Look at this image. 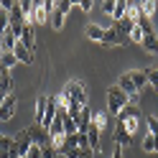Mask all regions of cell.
Masks as SVG:
<instances>
[{"mask_svg": "<svg viewBox=\"0 0 158 158\" xmlns=\"http://www.w3.org/2000/svg\"><path fill=\"white\" fill-rule=\"evenodd\" d=\"M127 105H130V97H127V94H125L117 84H112L110 89H107V112L117 117V115H120Z\"/></svg>", "mask_w": 158, "mask_h": 158, "instance_id": "6da1fadb", "label": "cell"}, {"mask_svg": "<svg viewBox=\"0 0 158 158\" xmlns=\"http://www.w3.org/2000/svg\"><path fill=\"white\" fill-rule=\"evenodd\" d=\"M26 133H28V138H31V143H36V145H48V130H44L38 123L28 125Z\"/></svg>", "mask_w": 158, "mask_h": 158, "instance_id": "7a4b0ae2", "label": "cell"}, {"mask_svg": "<svg viewBox=\"0 0 158 158\" xmlns=\"http://www.w3.org/2000/svg\"><path fill=\"white\" fill-rule=\"evenodd\" d=\"M31 54H36V26H31V23H26L23 26V33H21V38H18Z\"/></svg>", "mask_w": 158, "mask_h": 158, "instance_id": "3957f363", "label": "cell"}, {"mask_svg": "<svg viewBox=\"0 0 158 158\" xmlns=\"http://www.w3.org/2000/svg\"><path fill=\"white\" fill-rule=\"evenodd\" d=\"M0 158H21L18 156V148H15V140L8 135H0Z\"/></svg>", "mask_w": 158, "mask_h": 158, "instance_id": "277c9868", "label": "cell"}, {"mask_svg": "<svg viewBox=\"0 0 158 158\" xmlns=\"http://www.w3.org/2000/svg\"><path fill=\"white\" fill-rule=\"evenodd\" d=\"M117 87H120V89L130 97V105H135V100H138V92L135 89V84H133V79H130V74H120V82H117Z\"/></svg>", "mask_w": 158, "mask_h": 158, "instance_id": "5b68a950", "label": "cell"}, {"mask_svg": "<svg viewBox=\"0 0 158 158\" xmlns=\"http://www.w3.org/2000/svg\"><path fill=\"white\" fill-rule=\"evenodd\" d=\"M123 41H125V38H123L120 31H117V26H115V23H112L110 28H105V38H102V44H105V46H123Z\"/></svg>", "mask_w": 158, "mask_h": 158, "instance_id": "8992f818", "label": "cell"}, {"mask_svg": "<svg viewBox=\"0 0 158 158\" xmlns=\"http://www.w3.org/2000/svg\"><path fill=\"white\" fill-rule=\"evenodd\" d=\"M13 115H15V94H8L5 102L0 105V120L8 123V120H13Z\"/></svg>", "mask_w": 158, "mask_h": 158, "instance_id": "52a82bcc", "label": "cell"}, {"mask_svg": "<svg viewBox=\"0 0 158 158\" xmlns=\"http://www.w3.org/2000/svg\"><path fill=\"white\" fill-rule=\"evenodd\" d=\"M15 148H18V156L21 158H26V153H28V148H31L33 143H31V138H28V133L26 130H21V133H15Z\"/></svg>", "mask_w": 158, "mask_h": 158, "instance_id": "ba28073f", "label": "cell"}, {"mask_svg": "<svg viewBox=\"0 0 158 158\" xmlns=\"http://www.w3.org/2000/svg\"><path fill=\"white\" fill-rule=\"evenodd\" d=\"M13 54H15V59H18L21 64H33V54L28 51V48H26L21 41H18V44L13 46Z\"/></svg>", "mask_w": 158, "mask_h": 158, "instance_id": "9c48e42d", "label": "cell"}, {"mask_svg": "<svg viewBox=\"0 0 158 158\" xmlns=\"http://www.w3.org/2000/svg\"><path fill=\"white\" fill-rule=\"evenodd\" d=\"M133 143V135L125 130V127L117 123V127H115V145H120V148H125V145H130Z\"/></svg>", "mask_w": 158, "mask_h": 158, "instance_id": "30bf717a", "label": "cell"}, {"mask_svg": "<svg viewBox=\"0 0 158 158\" xmlns=\"http://www.w3.org/2000/svg\"><path fill=\"white\" fill-rule=\"evenodd\" d=\"M133 79V84H135V89L138 92H143V87L148 84V77H145V69H133V72H127Z\"/></svg>", "mask_w": 158, "mask_h": 158, "instance_id": "8fae6325", "label": "cell"}, {"mask_svg": "<svg viewBox=\"0 0 158 158\" xmlns=\"http://www.w3.org/2000/svg\"><path fill=\"white\" fill-rule=\"evenodd\" d=\"M143 48H145L151 56H158V36H156V33H145V36H143Z\"/></svg>", "mask_w": 158, "mask_h": 158, "instance_id": "7c38bea8", "label": "cell"}, {"mask_svg": "<svg viewBox=\"0 0 158 158\" xmlns=\"http://www.w3.org/2000/svg\"><path fill=\"white\" fill-rule=\"evenodd\" d=\"M46 105H48V94H38V100H36V107H33L36 123H41V120H44V115H46Z\"/></svg>", "mask_w": 158, "mask_h": 158, "instance_id": "4fadbf2b", "label": "cell"}, {"mask_svg": "<svg viewBox=\"0 0 158 158\" xmlns=\"http://www.w3.org/2000/svg\"><path fill=\"white\" fill-rule=\"evenodd\" d=\"M87 38H89V41H100V44H102V38H105V28H102V26H97V23H89V26H87Z\"/></svg>", "mask_w": 158, "mask_h": 158, "instance_id": "5bb4252c", "label": "cell"}, {"mask_svg": "<svg viewBox=\"0 0 158 158\" xmlns=\"http://www.w3.org/2000/svg\"><path fill=\"white\" fill-rule=\"evenodd\" d=\"M92 125L97 127V130H100V133H105L107 130V112H92Z\"/></svg>", "mask_w": 158, "mask_h": 158, "instance_id": "9a60e30c", "label": "cell"}, {"mask_svg": "<svg viewBox=\"0 0 158 158\" xmlns=\"http://www.w3.org/2000/svg\"><path fill=\"white\" fill-rule=\"evenodd\" d=\"M15 44H18V38H15L10 31H5L3 36H0V48H3V51H13Z\"/></svg>", "mask_w": 158, "mask_h": 158, "instance_id": "2e32d148", "label": "cell"}, {"mask_svg": "<svg viewBox=\"0 0 158 158\" xmlns=\"http://www.w3.org/2000/svg\"><path fill=\"white\" fill-rule=\"evenodd\" d=\"M84 135H87V143H89V148H92V151H97V148H100V130H97L94 125H89V130H87Z\"/></svg>", "mask_w": 158, "mask_h": 158, "instance_id": "e0dca14e", "label": "cell"}, {"mask_svg": "<svg viewBox=\"0 0 158 158\" xmlns=\"http://www.w3.org/2000/svg\"><path fill=\"white\" fill-rule=\"evenodd\" d=\"M135 23H138V21H130L127 15H123L120 21H115V26H117V31H120V33H130L133 28H135Z\"/></svg>", "mask_w": 158, "mask_h": 158, "instance_id": "ac0fdd59", "label": "cell"}, {"mask_svg": "<svg viewBox=\"0 0 158 158\" xmlns=\"http://www.w3.org/2000/svg\"><path fill=\"white\" fill-rule=\"evenodd\" d=\"M140 10H143L145 18H151L158 10V0H140Z\"/></svg>", "mask_w": 158, "mask_h": 158, "instance_id": "d6986e66", "label": "cell"}, {"mask_svg": "<svg viewBox=\"0 0 158 158\" xmlns=\"http://www.w3.org/2000/svg\"><path fill=\"white\" fill-rule=\"evenodd\" d=\"M127 13V0H115V10H112V21H120Z\"/></svg>", "mask_w": 158, "mask_h": 158, "instance_id": "ffe728a7", "label": "cell"}, {"mask_svg": "<svg viewBox=\"0 0 158 158\" xmlns=\"http://www.w3.org/2000/svg\"><path fill=\"white\" fill-rule=\"evenodd\" d=\"M64 23H66V13H61V10L56 8V10L51 13V26L59 31V28H64Z\"/></svg>", "mask_w": 158, "mask_h": 158, "instance_id": "44dd1931", "label": "cell"}, {"mask_svg": "<svg viewBox=\"0 0 158 158\" xmlns=\"http://www.w3.org/2000/svg\"><path fill=\"white\" fill-rule=\"evenodd\" d=\"M0 64L8 66V69H13V66L18 64V59H15V54H13V51H3V54H0Z\"/></svg>", "mask_w": 158, "mask_h": 158, "instance_id": "7402d4cb", "label": "cell"}, {"mask_svg": "<svg viewBox=\"0 0 158 158\" xmlns=\"http://www.w3.org/2000/svg\"><path fill=\"white\" fill-rule=\"evenodd\" d=\"M140 148H143V153H156V138L148 133L145 138H143V143H140Z\"/></svg>", "mask_w": 158, "mask_h": 158, "instance_id": "603a6c76", "label": "cell"}, {"mask_svg": "<svg viewBox=\"0 0 158 158\" xmlns=\"http://www.w3.org/2000/svg\"><path fill=\"white\" fill-rule=\"evenodd\" d=\"M145 125H148V133H151L153 138H158V117L156 115H148L145 117Z\"/></svg>", "mask_w": 158, "mask_h": 158, "instance_id": "cb8c5ba5", "label": "cell"}, {"mask_svg": "<svg viewBox=\"0 0 158 158\" xmlns=\"http://www.w3.org/2000/svg\"><path fill=\"white\" fill-rule=\"evenodd\" d=\"M64 133H66V135H77V133H79V130H77V123H74V117H69V115L64 117Z\"/></svg>", "mask_w": 158, "mask_h": 158, "instance_id": "d4e9b609", "label": "cell"}, {"mask_svg": "<svg viewBox=\"0 0 158 158\" xmlns=\"http://www.w3.org/2000/svg\"><path fill=\"white\" fill-rule=\"evenodd\" d=\"M8 28H10V13H8V10H0V36H3Z\"/></svg>", "mask_w": 158, "mask_h": 158, "instance_id": "484cf974", "label": "cell"}, {"mask_svg": "<svg viewBox=\"0 0 158 158\" xmlns=\"http://www.w3.org/2000/svg\"><path fill=\"white\" fill-rule=\"evenodd\" d=\"M127 38H130L133 44H140V46H143V31H140V26H138V23H135V28H133V31L127 33Z\"/></svg>", "mask_w": 158, "mask_h": 158, "instance_id": "4316f807", "label": "cell"}, {"mask_svg": "<svg viewBox=\"0 0 158 158\" xmlns=\"http://www.w3.org/2000/svg\"><path fill=\"white\" fill-rule=\"evenodd\" d=\"M145 77H148V84H153L156 89H158V66H151V69H145Z\"/></svg>", "mask_w": 158, "mask_h": 158, "instance_id": "83f0119b", "label": "cell"}, {"mask_svg": "<svg viewBox=\"0 0 158 158\" xmlns=\"http://www.w3.org/2000/svg\"><path fill=\"white\" fill-rule=\"evenodd\" d=\"M0 92H5V94H13V79H10V74L0 79Z\"/></svg>", "mask_w": 158, "mask_h": 158, "instance_id": "f1b7e54d", "label": "cell"}, {"mask_svg": "<svg viewBox=\"0 0 158 158\" xmlns=\"http://www.w3.org/2000/svg\"><path fill=\"white\" fill-rule=\"evenodd\" d=\"M26 158H44V145H31L28 148V153H26Z\"/></svg>", "mask_w": 158, "mask_h": 158, "instance_id": "f546056e", "label": "cell"}, {"mask_svg": "<svg viewBox=\"0 0 158 158\" xmlns=\"http://www.w3.org/2000/svg\"><path fill=\"white\" fill-rule=\"evenodd\" d=\"M56 107H59V110H69V97H66L64 92L56 94Z\"/></svg>", "mask_w": 158, "mask_h": 158, "instance_id": "4dcf8cb0", "label": "cell"}, {"mask_svg": "<svg viewBox=\"0 0 158 158\" xmlns=\"http://www.w3.org/2000/svg\"><path fill=\"white\" fill-rule=\"evenodd\" d=\"M92 5H94V0H79V10L82 13H89Z\"/></svg>", "mask_w": 158, "mask_h": 158, "instance_id": "1f68e13d", "label": "cell"}, {"mask_svg": "<svg viewBox=\"0 0 158 158\" xmlns=\"http://www.w3.org/2000/svg\"><path fill=\"white\" fill-rule=\"evenodd\" d=\"M56 8H59V10H61V13H69V10H72V3H69V0H59V3H56Z\"/></svg>", "mask_w": 158, "mask_h": 158, "instance_id": "d6a6232c", "label": "cell"}, {"mask_svg": "<svg viewBox=\"0 0 158 158\" xmlns=\"http://www.w3.org/2000/svg\"><path fill=\"white\" fill-rule=\"evenodd\" d=\"M18 3H21V10L28 15V13H31V8H33V0H18Z\"/></svg>", "mask_w": 158, "mask_h": 158, "instance_id": "836d02e7", "label": "cell"}, {"mask_svg": "<svg viewBox=\"0 0 158 158\" xmlns=\"http://www.w3.org/2000/svg\"><path fill=\"white\" fill-rule=\"evenodd\" d=\"M56 3H59V0H44V8H46V13H48V15L56 10Z\"/></svg>", "mask_w": 158, "mask_h": 158, "instance_id": "e575fe53", "label": "cell"}, {"mask_svg": "<svg viewBox=\"0 0 158 158\" xmlns=\"http://www.w3.org/2000/svg\"><path fill=\"white\" fill-rule=\"evenodd\" d=\"M102 10L112 15V10H115V0H105V3H102Z\"/></svg>", "mask_w": 158, "mask_h": 158, "instance_id": "d590c367", "label": "cell"}, {"mask_svg": "<svg viewBox=\"0 0 158 158\" xmlns=\"http://www.w3.org/2000/svg\"><path fill=\"white\" fill-rule=\"evenodd\" d=\"M13 5H15V0H0V10H8V13H10Z\"/></svg>", "mask_w": 158, "mask_h": 158, "instance_id": "8d00e7d4", "label": "cell"}, {"mask_svg": "<svg viewBox=\"0 0 158 158\" xmlns=\"http://www.w3.org/2000/svg\"><path fill=\"white\" fill-rule=\"evenodd\" d=\"M44 158H56V151L51 145H44Z\"/></svg>", "mask_w": 158, "mask_h": 158, "instance_id": "74e56055", "label": "cell"}, {"mask_svg": "<svg viewBox=\"0 0 158 158\" xmlns=\"http://www.w3.org/2000/svg\"><path fill=\"white\" fill-rule=\"evenodd\" d=\"M79 148H89V143H87V135L79 133Z\"/></svg>", "mask_w": 158, "mask_h": 158, "instance_id": "f35d334b", "label": "cell"}, {"mask_svg": "<svg viewBox=\"0 0 158 158\" xmlns=\"http://www.w3.org/2000/svg\"><path fill=\"white\" fill-rule=\"evenodd\" d=\"M110 158H123V148H120V145H115V151H112Z\"/></svg>", "mask_w": 158, "mask_h": 158, "instance_id": "ab89813d", "label": "cell"}, {"mask_svg": "<svg viewBox=\"0 0 158 158\" xmlns=\"http://www.w3.org/2000/svg\"><path fill=\"white\" fill-rule=\"evenodd\" d=\"M8 74H10V69H8V66H3V64H0V79H3V77H8Z\"/></svg>", "mask_w": 158, "mask_h": 158, "instance_id": "60d3db41", "label": "cell"}, {"mask_svg": "<svg viewBox=\"0 0 158 158\" xmlns=\"http://www.w3.org/2000/svg\"><path fill=\"white\" fill-rule=\"evenodd\" d=\"M5 97H8L5 92H0V105H3V102H5Z\"/></svg>", "mask_w": 158, "mask_h": 158, "instance_id": "b9f144b4", "label": "cell"}, {"mask_svg": "<svg viewBox=\"0 0 158 158\" xmlns=\"http://www.w3.org/2000/svg\"><path fill=\"white\" fill-rule=\"evenodd\" d=\"M69 3H72V5H79V0H69Z\"/></svg>", "mask_w": 158, "mask_h": 158, "instance_id": "7bdbcfd3", "label": "cell"}, {"mask_svg": "<svg viewBox=\"0 0 158 158\" xmlns=\"http://www.w3.org/2000/svg\"><path fill=\"white\" fill-rule=\"evenodd\" d=\"M0 54H3V48H0Z\"/></svg>", "mask_w": 158, "mask_h": 158, "instance_id": "ee69618b", "label": "cell"}]
</instances>
